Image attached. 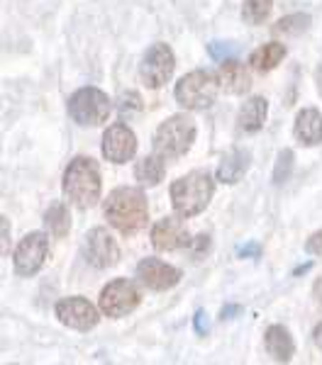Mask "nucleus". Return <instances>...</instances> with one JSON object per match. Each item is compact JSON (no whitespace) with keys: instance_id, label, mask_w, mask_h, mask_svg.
<instances>
[{"instance_id":"nucleus-26","label":"nucleus","mask_w":322,"mask_h":365,"mask_svg":"<svg viewBox=\"0 0 322 365\" xmlns=\"http://www.w3.org/2000/svg\"><path fill=\"white\" fill-rule=\"evenodd\" d=\"M208 51L215 61H227V58H237L239 51H242V44H234V42H210Z\"/></svg>"},{"instance_id":"nucleus-20","label":"nucleus","mask_w":322,"mask_h":365,"mask_svg":"<svg viewBox=\"0 0 322 365\" xmlns=\"http://www.w3.org/2000/svg\"><path fill=\"white\" fill-rule=\"evenodd\" d=\"M283 58H286V46L281 42H268L251 51L249 63H251V68L259 71V73H268V71L276 68Z\"/></svg>"},{"instance_id":"nucleus-32","label":"nucleus","mask_w":322,"mask_h":365,"mask_svg":"<svg viewBox=\"0 0 322 365\" xmlns=\"http://www.w3.org/2000/svg\"><path fill=\"white\" fill-rule=\"evenodd\" d=\"M0 227H3V256L10 251V222L3 217V222H0Z\"/></svg>"},{"instance_id":"nucleus-23","label":"nucleus","mask_w":322,"mask_h":365,"mask_svg":"<svg viewBox=\"0 0 322 365\" xmlns=\"http://www.w3.org/2000/svg\"><path fill=\"white\" fill-rule=\"evenodd\" d=\"M310 27V15L306 13H293V15H286L273 25V34H283V37H298L303 34L306 29Z\"/></svg>"},{"instance_id":"nucleus-27","label":"nucleus","mask_w":322,"mask_h":365,"mask_svg":"<svg viewBox=\"0 0 322 365\" xmlns=\"http://www.w3.org/2000/svg\"><path fill=\"white\" fill-rule=\"evenodd\" d=\"M139 110H142V100H139L137 93L120 96V117H130L132 113H139Z\"/></svg>"},{"instance_id":"nucleus-31","label":"nucleus","mask_w":322,"mask_h":365,"mask_svg":"<svg viewBox=\"0 0 322 365\" xmlns=\"http://www.w3.org/2000/svg\"><path fill=\"white\" fill-rule=\"evenodd\" d=\"M237 256L239 258H259L261 256V246L254 244V241H249V244L239 246L237 249Z\"/></svg>"},{"instance_id":"nucleus-12","label":"nucleus","mask_w":322,"mask_h":365,"mask_svg":"<svg viewBox=\"0 0 322 365\" xmlns=\"http://www.w3.org/2000/svg\"><path fill=\"white\" fill-rule=\"evenodd\" d=\"M103 158L110 163H127L137 154V137L127 125H113L103 134Z\"/></svg>"},{"instance_id":"nucleus-29","label":"nucleus","mask_w":322,"mask_h":365,"mask_svg":"<svg viewBox=\"0 0 322 365\" xmlns=\"http://www.w3.org/2000/svg\"><path fill=\"white\" fill-rule=\"evenodd\" d=\"M208 249H210V237H208V234H201V237L191 239L193 256H203V253H208Z\"/></svg>"},{"instance_id":"nucleus-25","label":"nucleus","mask_w":322,"mask_h":365,"mask_svg":"<svg viewBox=\"0 0 322 365\" xmlns=\"http://www.w3.org/2000/svg\"><path fill=\"white\" fill-rule=\"evenodd\" d=\"M293 166H296V161H293V151L283 149L276 156V166H273V182H276V185H283V182L291 178Z\"/></svg>"},{"instance_id":"nucleus-16","label":"nucleus","mask_w":322,"mask_h":365,"mask_svg":"<svg viewBox=\"0 0 322 365\" xmlns=\"http://www.w3.org/2000/svg\"><path fill=\"white\" fill-rule=\"evenodd\" d=\"M293 134L303 146H318L322 144V113L315 108L301 110L293 125Z\"/></svg>"},{"instance_id":"nucleus-11","label":"nucleus","mask_w":322,"mask_h":365,"mask_svg":"<svg viewBox=\"0 0 322 365\" xmlns=\"http://www.w3.org/2000/svg\"><path fill=\"white\" fill-rule=\"evenodd\" d=\"M54 312H56V319L61 322L64 327H71L76 331H91V329H96L98 322H101L98 309L84 297L59 299Z\"/></svg>"},{"instance_id":"nucleus-28","label":"nucleus","mask_w":322,"mask_h":365,"mask_svg":"<svg viewBox=\"0 0 322 365\" xmlns=\"http://www.w3.org/2000/svg\"><path fill=\"white\" fill-rule=\"evenodd\" d=\"M306 251L310 256H322V229L315 234H310V239L306 241Z\"/></svg>"},{"instance_id":"nucleus-22","label":"nucleus","mask_w":322,"mask_h":365,"mask_svg":"<svg viewBox=\"0 0 322 365\" xmlns=\"http://www.w3.org/2000/svg\"><path fill=\"white\" fill-rule=\"evenodd\" d=\"M44 225L56 239L66 237V234L71 232V212H69V207L64 202H54L44 212Z\"/></svg>"},{"instance_id":"nucleus-15","label":"nucleus","mask_w":322,"mask_h":365,"mask_svg":"<svg viewBox=\"0 0 322 365\" xmlns=\"http://www.w3.org/2000/svg\"><path fill=\"white\" fill-rule=\"evenodd\" d=\"M220 86L230 96H244L251 88V76L239 58H227L220 63Z\"/></svg>"},{"instance_id":"nucleus-3","label":"nucleus","mask_w":322,"mask_h":365,"mask_svg":"<svg viewBox=\"0 0 322 365\" xmlns=\"http://www.w3.org/2000/svg\"><path fill=\"white\" fill-rule=\"evenodd\" d=\"M215 192V180L205 170H193L171 182V207L178 217H196L208 207Z\"/></svg>"},{"instance_id":"nucleus-14","label":"nucleus","mask_w":322,"mask_h":365,"mask_svg":"<svg viewBox=\"0 0 322 365\" xmlns=\"http://www.w3.org/2000/svg\"><path fill=\"white\" fill-rule=\"evenodd\" d=\"M151 246L163 253L178 251V249H183V246H191V234L181 220H176V217H163V220L156 222L154 229H151Z\"/></svg>"},{"instance_id":"nucleus-6","label":"nucleus","mask_w":322,"mask_h":365,"mask_svg":"<svg viewBox=\"0 0 322 365\" xmlns=\"http://www.w3.org/2000/svg\"><path fill=\"white\" fill-rule=\"evenodd\" d=\"M113 113V103L103 91L88 86L69 98V115L81 127H98Z\"/></svg>"},{"instance_id":"nucleus-10","label":"nucleus","mask_w":322,"mask_h":365,"mask_svg":"<svg viewBox=\"0 0 322 365\" xmlns=\"http://www.w3.org/2000/svg\"><path fill=\"white\" fill-rule=\"evenodd\" d=\"M84 258L98 270L113 268L120 261V246H117L115 237L108 229L96 227L88 232V237L84 241Z\"/></svg>"},{"instance_id":"nucleus-35","label":"nucleus","mask_w":322,"mask_h":365,"mask_svg":"<svg viewBox=\"0 0 322 365\" xmlns=\"http://www.w3.org/2000/svg\"><path fill=\"white\" fill-rule=\"evenodd\" d=\"M239 312H242V307H225V312H222V319H230L232 314H239Z\"/></svg>"},{"instance_id":"nucleus-19","label":"nucleus","mask_w":322,"mask_h":365,"mask_svg":"<svg viewBox=\"0 0 322 365\" xmlns=\"http://www.w3.org/2000/svg\"><path fill=\"white\" fill-rule=\"evenodd\" d=\"M266 115H268L266 98H249L237 115V127L244 134H256L263 127V122H266Z\"/></svg>"},{"instance_id":"nucleus-30","label":"nucleus","mask_w":322,"mask_h":365,"mask_svg":"<svg viewBox=\"0 0 322 365\" xmlns=\"http://www.w3.org/2000/svg\"><path fill=\"white\" fill-rule=\"evenodd\" d=\"M193 329H196L201 336H208L210 334V322H208V314H205V312H198V314L193 317Z\"/></svg>"},{"instance_id":"nucleus-21","label":"nucleus","mask_w":322,"mask_h":365,"mask_svg":"<svg viewBox=\"0 0 322 365\" xmlns=\"http://www.w3.org/2000/svg\"><path fill=\"white\" fill-rule=\"evenodd\" d=\"M134 175H137V180L142 182L144 187L159 185L161 178L166 175V168H163V158L159 154L144 156L142 161H137V166H134Z\"/></svg>"},{"instance_id":"nucleus-18","label":"nucleus","mask_w":322,"mask_h":365,"mask_svg":"<svg viewBox=\"0 0 322 365\" xmlns=\"http://www.w3.org/2000/svg\"><path fill=\"white\" fill-rule=\"evenodd\" d=\"M249 151L247 149H230L227 154H222L220 166H218V180L225 185H234L239 178H244L249 168Z\"/></svg>"},{"instance_id":"nucleus-4","label":"nucleus","mask_w":322,"mask_h":365,"mask_svg":"<svg viewBox=\"0 0 322 365\" xmlns=\"http://www.w3.org/2000/svg\"><path fill=\"white\" fill-rule=\"evenodd\" d=\"M198 129L191 115L168 117L154 134V154H159L163 161H176V158L188 154Z\"/></svg>"},{"instance_id":"nucleus-33","label":"nucleus","mask_w":322,"mask_h":365,"mask_svg":"<svg viewBox=\"0 0 322 365\" xmlns=\"http://www.w3.org/2000/svg\"><path fill=\"white\" fill-rule=\"evenodd\" d=\"M313 341H315V346H318V349L322 351V322L318 324V327H315V331H313Z\"/></svg>"},{"instance_id":"nucleus-13","label":"nucleus","mask_w":322,"mask_h":365,"mask_svg":"<svg viewBox=\"0 0 322 365\" xmlns=\"http://www.w3.org/2000/svg\"><path fill=\"white\" fill-rule=\"evenodd\" d=\"M137 280L154 292L171 290L181 282V270L159 261V258H142L137 263Z\"/></svg>"},{"instance_id":"nucleus-8","label":"nucleus","mask_w":322,"mask_h":365,"mask_svg":"<svg viewBox=\"0 0 322 365\" xmlns=\"http://www.w3.org/2000/svg\"><path fill=\"white\" fill-rule=\"evenodd\" d=\"M139 302H142V295H139L137 285L125 278L108 282L101 292V312L105 317H110V319H120V317L132 314L139 307Z\"/></svg>"},{"instance_id":"nucleus-7","label":"nucleus","mask_w":322,"mask_h":365,"mask_svg":"<svg viewBox=\"0 0 322 365\" xmlns=\"http://www.w3.org/2000/svg\"><path fill=\"white\" fill-rule=\"evenodd\" d=\"M176 68V56L168 44H151L146 49V54L142 56V63H139V76H142V83L151 91L156 88H163L171 81Z\"/></svg>"},{"instance_id":"nucleus-34","label":"nucleus","mask_w":322,"mask_h":365,"mask_svg":"<svg viewBox=\"0 0 322 365\" xmlns=\"http://www.w3.org/2000/svg\"><path fill=\"white\" fill-rule=\"evenodd\" d=\"M315 86H318V93H320V98H322V63L318 66V71H315Z\"/></svg>"},{"instance_id":"nucleus-9","label":"nucleus","mask_w":322,"mask_h":365,"mask_svg":"<svg viewBox=\"0 0 322 365\" xmlns=\"http://www.w3.org/2000/svg\"><path fill=\"white\" fill-rule=\"evenodd\" d=\"M49 256V239L44 232H32L17 244L13 253V266L15 273L22 278H32L34 273H39Z\"/></svg>"},{"instance_id":"nucleus-1","label":"nucleus","mask_w":322,"mask_h":365,"mask_svg":"<svg viewBox=\"0 0 322 365\" xmlns=\"http://www.w3.org/2000/svg\"><path fill=\"white\" fill-rule=\"evenodd\" d=\"M105 220L108 225L117 229L122 237H132V234L142 232L149 222V202H146L144 192L139 187H115L103 205Z\"/></svg>"},{"instance_id":"nucleus-5","label":"nucleus","mask_w":322,"mask_h":365,"mask_svg":"<svg viewBox=\"0 0 322 365\" xmlns=\"http://www.w3.org/2000/svg\"><path fill=\"white\" fill-rule=\"evenodd\" d=\"M220 76L213 71H191L176 83V100L186 110H208L220 93Z\"/></svg>"},{"instance_id":"nucleus-2","label":"nucleus","mask_w":322,"mask_h":365,"mask_svg":"<svg viewBox=\"0 0 322 365\" xmlns=\"http://www.w3.org/2000/svg\"><path fill=\"white\" fill-rule=\"evenodd\" d=\"M64 195L71 200L79 210H91L93 205L101 200L103 190V175L98 161L88 156H79L69 163L66 173H64Z\"/></svg>"},{"instance_id":"nucleus-24","label":"nucleus","mask_w":322,"mask_h":365,"mask_svg":"<svg viewBox=\"0 0 322 365\" xmlns=\"http://www.w3.org/2000/svg\"><path fill=\"white\" fill-rule=\"evenodd\" d=\"M273 0H244L242 3V20L247 25H261L271 15Z\"/></svg>"},{"instance_id":"nucleus-17","label":"nucleus","mask_w":322,"mask_h":365,"mask_svg":"<svg viewBox=\"0 0 322 365\" xmlns=\"http://www.w3.org/2000/svg\"><path fill=\"white\" fill-rule=\"evenodd\" d=\"M263 346H266L268 356L276 358L281 363H288L296 353V344H293L291 331L283 327V324H271L263 334Z\"/></svg>"}]
</instances>
